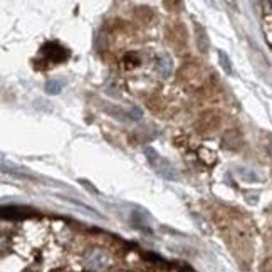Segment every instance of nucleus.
I'll list each match as a JSON object with an SVG mask.
<instances>
[{"mask_svg":"<svg viewBox=\"0 0 272 272\" xmlns=\"http://www.w3.org/2000/svg\"><path fill=\"white\" fill-rule=\"evenodd\" d=\"M42 52L46 54L47 61H51V62H62V61H66V59L69 57V51L66 49V47L59 46L57 42L46 44Z\"/></svg>","mask_w":272,"mask_h":272,"instance_id":"f03ea898","label":"nucleus"},{"mask_svg":"<svg viewBox=\"0 0 272 272\" xmlns=\"http://www.w3.org/2000/svg\"><path fill=\"white\" fill-rule=\"evenodd\" d=\"M267 153L272 156V138L269 140V143H267Z\"/></svg>","mask_w":272,"mask_h":272,"instance_id":"f8f14e48","label":"nucleus"},{"mask_svg":"<svg viewBox=\"0 0 272 272\" xmlns=\"http://www.w3.org/2000/svg\"><path fill=\"white\" fill-rule=\"evenodd\" d=\"M180 272H195V271H193L192 267H190V266H187V264H185V266H181V267H180Z\"/></svg>","mask_w":272,"mask_h":272,"instance_id":"9b49d317","label":"nucleus"},{"mask_svg":"<svg viewBox=\"0 0 272 272\" xmlns=\"http://www.w3.org/2000/svg\"><path fill=\"white\" fill-rule=\"evenodd\" d=\"M128 113H129V119H140L143 116L140 108H131V111H128Z\"/></svg>","mask_w":272,"mask_h":272,"instance_id":"9d476101","label":"nucleus"},{"mask_svg":"<svg viewBox=\"0 0 272 272\" xmlns=\"http://www.w3.org/2000/svg\"><path fill=\"white\" fill-rule=\"evenodd\" d=\"M29 214H31V212H27V208H18V207H3L2 208V218H10V220L27 217Z\"/></svg>","mask_w":272,"mask_h":272,"instance_id":"39448f33","label":"nucleus"},{"mask_svg":"<svg viewBox=\"0 0 272 272\" xmlns=\"http://www.w3.org/2000/svg\"><path fill=\"white\" fill-rule=\"evenodd\" d=\"M171 69H173V64H171V57L166 54L160 55V59L156 61V71L162 74L163 77H168Z\"/></svg>","mask_w":272,"mask_h":272,"instance_id":"423d86ee","label":"nucleus"},{"mask_svg":"<svg viewBox=\"0 0 272 272\" xmlns=\"http://www.w3.org/2000/svg\"><path fill=\"white\" fill-rule=\"evenodd\" d=\"M143 151H145V155H146V160L150 162V165L153 166V170L160 175V177L166 178V180H177L178 175H177L175 166L171 165L170 162H166L158 151H155L153 148H150V146L143 148Z\"/></svg>","mask_w":272,"mask_h":272,"instance_id":"f257e3e1","label":"nucleus"},{"mask_svg":"<svg viewBox=\"0 0 272 272\" xmlns=\"http://www.w3.org/2000/svg\"><path fill=\"white\" fill-rule=\"evenodd\" d=\"M240 143H242V138L236 129L227 131L222 138V146L229 148V150H237V148L240 146Z\"/></svg>","mask_w":272,"mask_h":272,"instance_id":"7ed1b4c3","label":"nucleus"},{"mask_svg":"<svg viewBox=\"0 0 272 272\" xmlns=\"http://www.w3.org/2000/svg\"><path fill=\"white\" fill-rule=\"evenodd\" d=\"M61 89H62V83L59 79H49L46 83V92H47V94H51V96L59 94V92H61Z\"/></svg>","mask_w":272,"mask_h":272,"instance_id":"6e6552de","label":"nucleus"},{"mask_svg":"<svg viewBox=\"0 0 272 272\" xmlns=\"http://www.w3.org/2000/svg\"><path fill=\"white\" fill-rule=\"evenodd\" d=\"M88 266L92 267V269L103 267L104 266V255L101 254V252H92V254L88 257Z\"/></svg>","mask_w":272,"mask_h":272,"instance_id":"0eeeda50","label":"nucleus"},{"mask_svg":"<svg viewBox=\"0 0 272 272\" xmlns=\"http://www.w3.org/2000/svg\"><path fill=\"white\" fill-rule=\"evenodd\" d=\"M218 61H220L222 69L225 71L227 74H232V64H230V59L223 51H218Z\"/></svg>","mask_w":272,"mask_h":272,"instance_id":"1a4fd4ad","label":"nucleus"},{"mask_svg":"<svg viewBox=\"0 0 272 272\" xmlns=\"http://www.w3.org/2000/svg\"><path fill=\"white\" fill-rule=\"evenodd\" d=\"M195 39H197V46H199L200 52H207L210 49V40H208V36L205 32V29L202 25L195 24Z\"/></svg>","mask_w":272,"mask_h":272,"instance_id":"20e7f679","label":"nucleus"}]
</instances>
